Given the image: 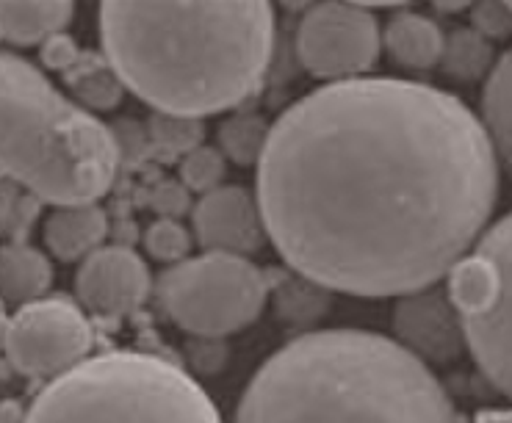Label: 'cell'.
Returning <instances> with one entry per match:
<instances>
[{"mask_svg": "<svg viewBox=\"0 0 512 423\" xmlns=\"http://www.w3.org/2000/svg\"><path fill=\"white\" fill-rule=\"evenodd\" d=\"M499 155L454 94L405 78L324 83L288 106L258 161L266 238L330 294L438 285L488 230Z\"/></svg>", "mask_w": 512, "mask_h": 423, "instance_id": "obj_1", "label": "cell"}, {"mask_svg": "<svg viewBox=\"0 0 512 423\" xmlns=\"http://www.w3.org/2000/svg\"><path fill=\"white\" fill-rule=\"evenodd\" d=\"M100 42L120 83L155 114L211 117L261 89L272 3H103Z\"/></svg>", "mask_w": 512, "mask_h": 423, "instance_id": "obj_2", "label": "cell"}, {"mask_svg": "<svg viewBox=\"0 0 512 423\" xmlns=\"http://www.w3.org/2000/svg\"><path fill=\"white\" fill-rule=\"evenodd\" d=\"M236 423H460L432 368L366 329L299 335L255 371Z\"/></svg>", "mask_w": 512, "mask_h": 423, "instance_id": "obj_3", "label": "cell"}, {"mask_svg": "<svg viewBox=\"0 0 512 423\" xmlns=\"http://www.w3.org/2000/svg\"><path fill=\"white\" fill-rule=\"evenodd\" d=\"M120 144L31 61L0 50V177L56 208L95 205L114 186Z\"/></svg>", "mask_w": 512, "mask_h": 423, "instance_id": "obj_4", "label": "cell"}, {"mask_svg": "<svg viewBox=\"0 0 512 423\" xmlns=\"http://www.w3.org/2000/svg\"><path fill=\"white\" fill-rule=\"evenodd\" d=\"M23 423H222V415L178 363L114 349L48 382Z\"/></svg>", "mask_w": 512, "mask_h": 423, "instance_id": "obj_5", "label": "cell"}, {"mask_svg": "<svg viewBox=\"0 0 512 423\" xmlns=\"http://www.w3.org/2000/svg\"><path fill=\"white\" fill-rule=\"evenodd\" d=\"M446 291L460 313L474 363L512 401V211L490 224L449 271Z\"/></svg>", "mask_w": 512, "mask_h": 423, "instance_id": "obj_6", "label": "cell"}, {"mask_svg": "<svg viewBox=\"0 0 512 423\" xmlns=\"http://www.w3.org/2000/svg\"><path fill=\"white\" fill-rule=\"evenodd\" d=\"M272 282L250 258L203 252L169 266L155 296L172 324L205 341H222L258 321Z\"/></svg>", "mask_w": 512, "mask_h": 423, "instance_id": "obj_7", "label": "cell"}, {"mask_svg": "<svg viewBox=\"0 0 512 423\" xmlns=\"http://www.w3.org/2000/svg\"><path fill=\"white\" fill-rule=\"evenodd\" d=\"M0 341L17 374L36 382H53L89 357L95 329L78 302L67 296H45L20 307Z\"/></svg>", "mask_w": 512, "mask_h": 423, "instance_id": "obj_8", "label": "cell"}, {"mask_svg": "<svg viewBox=\"0 0 512 423\" xmlns=\"http://www.w3.org/2000/svg\"><path fill=\"white\" fill-rule=\"evenodd\" d=\"M380 25L363 3H319L297 28L299 64L322 81H355L380 59Z\"/></svg>", "mask_w": 512, "mask_h": 423, "instance_id": "obj_9", "label": "cell"}, {"mask_svg": "<svg viewBox=\"0 0 512 423\" xmlns=\"http://www.w3.org/2000/svg\"><path fill=\"white\" fill-rule=\"evenodd\" d=\"M153 288L150 269L139 252L122 244L100 247L81 260L75 274V296L84 313L106 321L133 316Z\"/></svg>", "mask_w": 512, "mask_h": 423, "instance_id": "obj_10", "label": "cell"}, {"mask_svg": "<svg viewBox=\"0 0 512 423\" xmlns=\"http://www.w3.org/2000/svg\"><path fill=\"white\" fill-rule=\"evenodd\" d=\"M393 335L424 365H449L468 349L460 313L443 285L399 296L393 305Z\"/></svg>", "mask_w": 512, "mask_h": 423, "instance_id": "obj_11", "label": "cell"}, {"mask_svg": "<svg viewBox=\"0 0 512 423\" xmlns=\"http://www.w3.org/2000/svg\"><path fill=\"white\" fill-rule=\"evenodd\" d=\"M191 235L205 252L250 258L266 241L255 194L241 186H219L203 194L194 205Z\"/></svg>", "mask_w": 512, "mask_h": 423, "instance_id": "obj_12", "label": "cell"}, {"mask_svg": "<svg viewBox=\"0 0 512 423\" xmlns=\"http://www.w3.org/2000/svg\"><path fill=\"white\" fill-rule=\"evenodd\" d=\"M42 59L53 70H64V78L70 83L72 94L78 97L81 108H97V111H111L120 106L125 86L114 70L108 67L106 59H97L92 53L78 50L72 39L64 34L53 36L45 42V53Z\"/></svg>", "mask_w": 512, "mask_h": 423, "instance_id": "obj_13", "label": "cell"}, {"mask_svg": "<svg viewBox=\"0 0 512 423\" xmlns=\"http://www.w3.org/2000/svg\"><path fill=\"white\" fill-rule=\"evenodd\" d=\"M108 235V216L97 205L56 208L45 222V247L64 263L86 260L103 247Z\"/></svg>", "mask_w": 512, "mask_h": 423, "instance_id": "obj_14", "label": "cell"}, {"mask_svg": "<svg viewBox=\"0 0 512 423\" xmlns=\"http://www.w3.org/2000/svg\"><path fill=\"white\" fill-rule=\"evenodd\" d=\"M380 36L391 59L405 70L421 72L441 64L443 31L424 14L396 12Z\"/></svg>", "mask_w": 512, "mask_h": 423, "instance_id": "obj_15", "label": "cell"}, {"mask_svg": "<svg viewBox=\"0 0 512 423\" xmlns=\"http://www.w3.org/2000/svg\"><path fill=\"white\" fill-rule=\"evenodd\" d=\"M53 285V266L36 247L3 244L0 247V302L25 307L45 299Z\"/></svg>", "mask_w": 512, "mask_h": 423, "instance_id": "obj_16", "label": "cell"}, {"mask_svg": "<svg viewBox=\"0 0 512 423\" xmlns=\"http://www.w3.org/2000/svg\"><path fill=\"white\" fill-rule=\"evenodd\" d=\"M72 14V3H0V45H45L64 34Z\"/></svg>", "mask_w": 512, "mask_h": 423, "instance_id": "obj_17", "label": "cell"}, {"mask_svg": "<svg viewBox=\"0 0 512 423\" xmlns=\"http://www.w3.org/2000/svg\"><path fill=\"white\" fill-rule=\"evenodd\" d=\"M482 128L488 130L499 164L512 169V50H507L485 78L482 89Z\"/></svg>", "mask_w": 512, "mask_h": 423, "instance_id": "obj_18", "label": "cell"}, {"mask_svg": "<svg viewBox=\"0 0 512 423\" xmlns=\"http://www.w3.org/2000/svg\"><path fill=\"white\" fill-rule=\"evenodd\" d=\"M438 67L454 81L477 83L488 78L496 67V50H493V42L479 36L471 25L452 28L449 34H443V53Z\"/></svg>", "mask_w": 512, "mask_h": 423, "instance_id": "obj_19", "label": "cell"}, {"mask_svg": "<svg viewBox=\"0 0 512 423\" xmlns=\"http://www.w3.org/2000/svg\"><path fill=\"white\" fill-rule=\"evenodd\" d=\"M269 296L274 299L277 316L286 318L291 324H310V321L322 318L333 305V296L327 288L299 277L294 271L272 282Z\"/></svg>", "mask_w": 512, "mask_h": 423, "instance_id": "obj_20", "label": "cell"}, {"mask_svg": "<svg viewBox=\"0 0 512 423\" xmlns=\"http://www.w3.org/2000/svg\"><path fill=\"white\" fill-rule=\"evenodd\" d=\"M272 125L263 117L255 114H236L225 119L216 130L219 141V153L225 155V161H233L239 166H258L266 141H269Z\"/></svg>", "mask_w": 512, "mask_h": 423, "instance_id": "obj_21", "label": "cell"}, {"mask_svg": "<svg viewBox=\"0 0 512 423\" xmlns=\"http://www.w3.org/2000/svg\"><path fill=\"white\" fill-rule=\"evenodd\" d=\"M39 205L42 202L36 200L34 194L0 177V241L25 244V235L39 216Z\"/></svg>", "mask_w": 512, "mask_h": 423, "instance_id": "obj_22", "label": "cell"}, {"mask_svg": "<svg viewBox=\"0 0 512 423\" xmlns=\"http://www.w3.org/2000/svg\"><path fill=\"white\" fill-rule=\"evenodd\" d=\"M191 244H194V235L175 216L155 219L147 227V233H144V249H147V255L161 260V263H172V266L189 258Z\"/></svg>", "mask_w": 512, "mask_h": 423, "instance_id": "obj_23", "label": "cell"}, {"mask_svg": "<svg viewBox=\"0 0 512 423\" xmlns=\"http://www.w3.org/2000/svg\"><path fill=\"white\" fill-rule=\"evenodd\" d=\"M225 172V155L219 153L216 147H208V144H200V147H194L191 153L180 158V180H183V186L189 188V191H197L200 197L222 186Z\"/></svg>", "mask_w": 512, "mask_h": 423, "instance_id": "obj_24", "label": "cell"}, {"mask_svg": "<svg viewBox=\"0 0 512 423\" xmlns=\"http://www.w3.org/2000/svg\"><path fill=\"white\" fill-rule=\"evenodd\" d=\"M150 139L164 150V153L183 155L200 147L205 139V128L200 119L169 117V114H153L150 119Z\"/></svg>", "mask_w": 512, "mask_h": 423, "instance_id": "obj_25", "label": "cell"}, {"mask_svg": "<svg viewBox=\"0 0 512 423\" xmlns=\"http://www.w3.org/2000/svg\"><path fill=\"white\" fill-rule=\"evenodd\" d=\"M471 28L488 42H501L512 36V12L507 3L485 0L471 6Z\"/></svg>", "mask_w": 512, "mask_h": 423, "instance_id": "obj_26", "label": "cell"}, {"mask_svg": "<svg viewBox=\"0 0 512 423\" xmlns=\"http://www.w3.org/2000/svg\"><path fill=\"white\" fill-rule=\"evenodd\" d=\"M191 360H194V368L203 371V374H216L225 368V346L222 341H205V338H197L194 346H189Z\"/></svg>", "mask_w": 512, "mask_h": 423, "instance_id": "obj_27", "label": "cell"}, {"mask_svg": "<svg viewBox=\"0 0 512 423\" xmlns=\"http://www.w3.org/2000/svg\"><path fill=\"white\" fill-rule=\"evenodd\" d=\"M474 423H512V410H485L479 412Z\"/></svg>", "mask_w": 512, "mask_h": 423, "instance_id": "obj_28", "label": "cell"}, {"mask_svg": "<svg viewBox=\"0 0 512 423\" xmlns=\"http://www.w3.org/2000/svg\"><path fill=\"white\" fill-rule=\"evenodd\" d=\"M441 12H460V9H468V3H438Z\"/></svg>", "mask_w": 512, "mask_h": 423, "instance_id": "obj_29", "label": "cell"}]
</instances>
